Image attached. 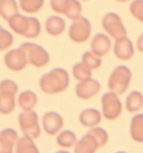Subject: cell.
<instances>
[{"mask_svg": "<svg viewBox=\"0 0 143 153\" xmlns=\"http://www.w3.org/2000/svg\"><path fill=\"white\" fill-rule=\"evenodd\" d=\"M69 85V74L60 67L54 68L44 74L39 79V87L45 94H58L64 92Z\"/></svg>", "mask_w": 143, "mask_h": 153, "instance_id": "obj_1", "label": "cell"}, {"mask_svg": "<svg viewBox=\"0 0 143 153\" xmlns=\"http://www.w3.org/2000/svg\"><path fill=\"white\" fill-rule=\"evenodd\" d=\"M132 79V72L125 65H118L109 74L107 86L111 92L118 95L124 94L130 86Z\"/></svg>", "mask_w": 143, "mask_h": 153, "instance_id": "obj_2", "label": "cell"}, {"mask_svg": "<svg viewBox=\"0 0 143 153\" xmlns=\"http://www.w3.org/2000/svg\"><path fill=\"white\" fill-rule=\"evenodd\" d=\"M18 124L24 135H27L31 139H37L40 136V124L38 114L34 110L22 111L18 116Z\"/></svg>", "mask_w": 143, "mask_h": 153, "instance_id": "obj_3", "label": "cell"}, {"mask_svg": "<svg viewBox=\"0 0 143 153\" xmlns=\"http://www.w3.org/2000/svg\"><path fill=\"white\" fill-rule=\"evenodd\" d=\"M19 47L25 51L28 59V64L33 65L34 67H44L49 63V59H51L49 54L40 45L27 42V43H22Z\"/></svg>", "mask_w": 143, "mask_h": 153, "instance_id": "obj_4", "label": "cell"}, {"mask_svg": "<svg viewBox=\"0 0 143 153\" xmlns=\"http://www.w3.org/2000/svg\"><path fill=\"white\" fill-rule=\"evenodd\" d=\"M101 105L102 115L104 116V119L109 120V121L116 120L122 113V102L118 94H115L114 92L109 91L107 93L103 94L101 98Z\"/></svg>", "mask_w": 143, "mask_h": 153, "instance_id": "obj_5", "label": "cell"}, {"mask_svg": "<svg viewBox=\"0 0 143 153\" xmlns=\"http://www.w3.org/2000/svg\"><path fill=\"white\" fill-rule=\"evenodd\" d=\"M91 35H92L91 22L86 17H83V16L73 20V22L69 26V29H68L69 38L74 43L77 44L85 43L86 40H89Z\"/></svg>", "mask_w": 143, "mask_h": 153, "instance_id": "obj_6", "label": "cell"}, {"mask_svg": "<svg viewBox=\"0 0 143 153\" xmlns=\"http://www.w3.org/2000/svg\"><path fill=\"white\" fill-rule=\"evenodd\" d=\"M102 27L111 38L118 39L126 36L127 31L121 17L115 13H107L102 18Z\"/></svg>", "mask_w": 143, "mask_h": 153, "instance_id": "obj_7", "label": "cell"}, {"mask_svg": "<svg viewBox=\"0 0 143 153\" xmlns=\"http://www.w3.org/2000/svg\"><path fill=\"white\" fill-rule=\"evenodd\" d=\"M4 65L13 72H20L24 68H26L28 64V59L26 56L25 51L21 49L20 47L9 49L6 55L4 56Z\"/></svg>", "mask_w": 143, "mask_h": 153, "instance_id": "obj_8", "label": "cell"}, {"mask_svg": "<svg viewBox=\"0 0 143 153\" xmlns=\"http://www.w3.org/2000/svg\"><path fill=\"white\" fill-rule=\"evenodd\" d=\"M42 124L44 131L48 135H57L64 126V120L59 113L49 111L44 114L42 119Z\"/></svg>", "mask_w": 143, "mask_h": 153, "instance_id": "obj_9", "label": "cell"}, {"mask_svg": "<svg viewBox=\"0 0 143 153\" xmlns=\"http://www.w3.org/2000/svg\"><path fill=\"white\" fill-rule=\"evenodd\" d=\"M100 91H101V84L94 78L78 82V84L75 86L76 96L80 100H89L94 97L100 93Z\"/></svg>", "mask_w": 143, "mask_h": 153, "instance_id": "obj_10", "label": "cell"}, {"mask_svg": "<svg viewBox=\"0 0 143 153\" xmlns=\"http://www.w3.org/2000/svg\"><path fill=\"white\" fill-rule=\"evenodd\" d=\"M114 55L120 60H130L134 56V45L126 36L115 39L113 46Z\"/></svg>", "mask_w": 143, "mask_h": 153, "instance_id": "obj_11", "label": "cell"}, {"mask_svg": "<svg viewBox=\"0 0 143 153\" xmlns=\"http://www.w3.org/2000/svg\"><path fill=\"white\" fill-rule=\"evenodd\" d=\"M112 48V40L107 34L98 33L93 36L91 40V51L100 57L107 55Z\"/></svg>", "mask_w": 143, "mask_h": 153, "instance_id": "obj_12", "label": "cell"}, {"mask_svg": "<svg viewBox=\"0 0 143 153\" xmlns=\"http://www.w3.org/2000/svg\"><path fill=\"white\" fill-rule=\"evenodd\" d=\"M18 133L11 128L0 131V153H13L18 141Z\"/></svg>", "mask_w": 143, "mask_h": 153, "instance_id": "obj_13", "label": "cell"}, {"mask_svg": "<svg viewBox=\"0 0 143 153\" xmlns=\"http://www.w3.org/2000/svg\"><path fill=\"white\" fill-rule=\"evenodd\" d=\"M102 116L103 115L98 110L94 108V107H89V108H85L80 112L78 120H80V123L83 126L91 128H94V126H97L101 123Z\"/></svg>", "mask_w": 143, "mask_h": 153, "instance_id": "obj_14", "label": "cell"}, {"mask_svg": "<svg viewBox=\"0 0 143 153\" xmlns=\"http://www.w3.org/2000/svg\"><path fill=\"white\" fill-rule=\"evenodd\" d=\"M7 22H8L10 29L13 30L15 34L25 36L27 28H28V24H29V16H25L20 13H17L9 18Z\"/></svg>", "mask_w": 143, "mask_h": 153, "instance_id": "obj_15", "label": "cell"}, {"mask_svg": "<svg viewBox=\"0 0 143 153\" xmlns=\"http://www.w3.org/2000/svg\"><path fill=\"white\" fill-rule=\"evenodd\" d=\"M45 29L47 34L51 36H59L66 29V22L60 16H57V15L49 16L45 22Z\"/></svg>", "mask_w": 143, "mask_h": 153, "instance_id": "obj_16", "label": "cell"}, {"mask_svg": "<svg viewBox=\"0 0 143 153\" xmlns=\"http://www.w3.org/2000/svg\"><path fill=\"white\" fill-rule=\"evenodd\" d=\"M98 149L95 139L89 132L82 139L77 140L74 145V153H95Z\"/></svg>", "mask_w": 143, "mask_h": 153, "instance_id": "obj_17", "label": "cell"}, {"mask_svg": "<svg viewBox=\"0 0 143 153\" xmlns=\"http://www.w3.org/2000/svg\"><path fill=\"white\" fill-rule=\"evenodd\" d=\"M18 105L22 111H29L34 110V107L37 105L38 103V96L37 94L30 91V89H26L24 92H21L18 95L17 98Z\"/></svg>", "mask_w": 143, "mask_h": 153, "instance_id": "obj_18", "label": "cell"}, {"mask_svg": "<svg viewBox=\"0 0 143 153\" xmlns=\"http://www.w3.org/2000/svg\"><path fill=\"white\" fill-rule=\"evenodd\" d=\"M130 134L135 142L143 143V114H135L132 117L130 124Z\"/></svg>", "mask_w": 143, "mask_h": 153, "instance_id": "obj_19", "label": "cell"}, {"mask_svg": "<svg viewBox=\"0 0 143 153\" xmlns=\"http://www.w3.org/2000/svg\"><path fill=\"white\" fill-rule=\"evenodd\" d=\"M143 107V94L139 91H132L125 100V108L130 113H136Z\"/></svg>", "mask_w": 143, "mask_h": 153, "instance_id": "obj_20", "label": "cell"}, {"mask_svg": "<svg viewBox=\"0 0 143 153\" xmlns=\"http://www.w3.org/2000/svg\"><path fill=\"white\" fill-rule=\"evenodd\" d=\"M16 153H40L39 149L37 148L36 143L34 142V139L29 136L24 135L22 137L18 139L16 146H15Z\"/></svg>", "mask_w": 143, "mask_h": 153, "instance_id": "obj_21", "label": "cell"}, {"mask_svg": "<svg viewBox=\"0 0 143 153\" xmlns=\"http://www.w3.org/2000/svg\"><path fill=\"white\" fill-rule=\"evenodd\" d=\"M16 107V95L0 92V114H10Z\"/></svg>", "mask_w": 143, "mask_h": 153, "instance_id": "obj_22", "label": "cell"}, {"mask_svg": "<svg viewBox=\"0 0 143 153\" xmlns=\"http://www.w3.org/2000/svg\"><path fill=\"white\" fill-rule=\"evenodd\" d=\"M77 142L76 134L71 130H65V131L59 132L56 136V143L64 149H71L74 148V145Z\"/></svg>", "mask_w": 143, "mask_h": 153, "instance_id": "obj_23", "label": "cell"}, {"mask_svg": "<svg viewBox=\"0 0 143 153\" xmlns=\"http://www.w3.org/2000/svg\"><path fill=\"white\" fill-rule=\"evenodd\" d=\"M19 13V4L16 0H0V17L8 20L13 15Z\"/></svg>", "mask_w": 143, "mask_h": 153, "instance_id": "obj_24", "label": "cell"}, {"mask_svg": "<svg viewBox=\"0 0 143 153\" xmlns=\"http://www.w3.org/2000/svg\"><path fill=\"white\" fill-rule=\"evenodd\" d=\"M72 74H73L74 78L78 82L92 78V69L87 67L83 62H78V63L74 64V66L72 68Z\"/></svg>", "mask_w": 143, "mask_h": 153, "instance_id": "obj_25", "label": "cell"}, {"mask_svg": "<svg viewBox=\"0 0 143 153\" xmlns=\"http://www.w3.org/2000/svg\"><path fill=\"white\" fill-rule=\"evenodd\" d=\"M19 8L26 13H37L45 4V0H19Z\"/></svg>", "mask_w": 143, "mask_h": 153, "instance_id": "obj_26", "label": "cell"}, {"mask_svg": "<svg viewBox=\"0 0 143 153\" xmlns=\"http://www.w3.org/2000/svg\"><path fill=\"white\" fill-rule=\"evenodd\" d=\"M82 4H80V0H68L67 7L65 9V13L64 15L71 19V20H75L77 18H80L82 16Z\"/></svg>", "mask_w": 143, "mask_h": 153, "instance_id": "obj_27", "label": "cell"}, {"mask_svg": "<svg viewBox=\"0 0 143 153\" xmlns=\"http://www.w3.org/2000/svg\"><path fill=\"white\" fill-rule=\"evenodd\" d=\"M42 31V24L39 22V19L34 16H29V24H28V28L24 37L29 39L37 38L39 34Z\"/></svg>", "mask_w": 143, "mask_h": 153, "instance_id": "obj_28", "label": "cell"}, {"mask_svg": "<svg viewBox=\"0 0 143 153\" xmlns=\"http://www.w3.org/2000/svg\"><path fill=\"white\" fill-rule=\"evenodd\" d=\"M82 62L91 69H97L102 65V57L94 54L92 51H85L82 55Z\"/></svg>", "mask_w": 143, "mask_h": 153, "instance_id": "obj_29", "label": "cell"}, {"mask_svg": "<svg viewBox=\"0 0 143 153\" xmlns=\"http://www.w3.org/2000/svg\"><path fill=\"white\" fill-rule=\"evenodd\" d=\"M89 133L95 139L98 148H102L109 142V133L106 130H104L103 128H98V126H94L91 128V130L89 131Z\"/></svg>", "mask_w": 143, "mask_h": 153, "instance_id": "obj_30", "label": "cell"}, {"mask_svg": "<svg viewBox=\"0 0 143 153\" xmlns=\"http://www.w3.org/2000/svg\"><path fill=\"white\" fill-rule=\"evenodd\" d=\"M13 44V34L0 25V51L9 49Z\"/></svg>", "mask_w": 143, "mask_h": 153, "instance_id": "obj_31", "label": "cell"}, {"mask_svg": "<svg viewBox=\"0 0 143 153\" xmlns=\"http://www.w3.org/2000/svg\"><path fill=\"white\" fill-rule=\"evenodd\" d=\"M130 13L135 19L143 22V0H133L130 4Z\"/></svg>", "mask_w": 143, "mask_h": 153, "instance_id": "obj_32", "label": "cell"}, {"mask_svg": "<svg viewBox=\"0 0 143 153\" xmlns=\"http://www.w3.org/2000/svg\"><path fill=\"white\" fill-rule=\"evenodd\" d=\"M18 91H19V87H18V84L13 79H2L0 82V92H6V93H10L13 94V95H17Z\"/></svg>", "mask_w": 143, "mask_h": 153, "instance_id": "obj_33", "label": "cell"}, {"mask_svg": "<svg viewBox=\"0 0 143 153\" xmlns=\"http://www.w3.org/2000/svg\"><path fill=\"white\" fill-rule=\"evenodd\" d=\"M68 0H49V4L53 11L58 15H64L65 9L67 7Z\"/></svg>", "mask_w": 143, "mask_h": 153, "instance_id": "obj_34", "label": "cell"}, {"mask_svg": "<svg viewBox=\"0 0 143 153\" xmlns=\"http://www.w3.org/2000/svg\"><path fill=\"white\" fill-rule=\"evenodd\" d=\"M136 48L140 53H143V33L139 36L138 42H136Z\"/></svg>", "mask_w": 143, "mask_h": 153, "instance_id": "obj_35", "label": "cell"}, {"mask_svg": "<svg viewBox=\"0 0 143 153\" xmlns=\"http://www.w3.org/2000/svg\"><path fill=\"white\" fill-rule=\"evenodd\" d=\"M55 153H71L69 151H66V150H62V151H57V152Z\"/></svg>", "mask_w": 143, "mask_h": 153, "instance_id": "obj_36", "label": "cell"}, {"mask_svg": "<svg viewBox=\"0 0 143 153\" xmlns=\"http://www.w3.org/2000/svg\"><path fill=\"white\" fill-rule=\"evenodd\" d=\"M115 1H118V2H126V1H130V0H115Z\"/></svg>", "mask_w": 143, "mask_h": 153, "instance_id": "obj_37", "label": "cell"}, {"mask_svg": "<svg viewBox=\"0 0 143 153\" xmlns=\"http://www.w3.org/2000/svg\"><path fill=\"white\" fill-rule=\"evenodd\" d=\"M115 153H126V152H123V151H118V152H115Z\"/></svg>", "mask_w": 143, "mask_h": 153, "instance_id": "obj_38", "label": "cell"}, {"mask_svg": "<svg viewBox=\"0 0 143 153\" xmlns=\"http://www.w3.org/2000/svg\"><path fill=\"white\" fill-rule=\"evenodd\" d=\"M82 1H87V0H82Z\"/></svg>", "mask_w": 143, "mask_h": 153, "instance_id": "obj_39", "label": "cell"}]
</instances>
